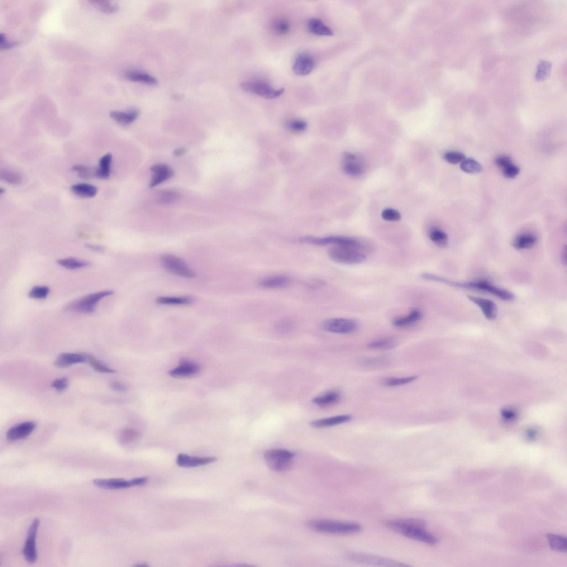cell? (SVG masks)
Masks as SVG:
<instances>
[{
    "instance_id": "1",
    "label": "cell",
    "mask_w": 567,
    "mask_h": 567,
    "mask_svg": "<svg viewBox=\"0 0 567 567\" xmlns=\"http://www.w3.org/2000/svg\"><path fill=\"white\" fill-rule=\"evenodd\" d=\"M426 522L417 518L403 519L388 521L385 526L411 539L430 545L437 544V538L426 530Z\"/></svg>"
},
{
    "instance_id": "2",
    "label": "cell",
    "mask_w": 567,
    "mask_h": 567,
    "mask_svg": "<svg viewBox=\"0 0 567 567\" xmlns=\"http://www.w3.org/2000/svg\"><path fill=\"white\" fill-rule=\"evenodd\" d=\"M307 525L313 531L329 534L351 535L363 530L360 524L355 522L313 520L308 521Z\"/></svg>"
},
{
    "instance_id": "3",
    "label": "cell",
    "mask_w": 567,
    "mask_h": 567,
    "mask_svg": "<svg viewBox=\"0 0 567 567\" xmlns=\"http://www.w3.org/2000/svg\"><path fill=\"white\" fill-rule=\"evenodd\" d=\"M330 258L336 263L355 265L363 263L366 255L359 247L350 246H333L328 251Z\"/></svg>"
},
{
    "instance_id": "4",
    "label": "cell",
    "mask_w": 567,
    "mask_h": 567,
    "mask_svg": "<svg viewBox=\"0 0 567 567\" xmlns=\"http://www.w3.org/2000/svg\"><path fill=\"white\" fill-rule=\"evenodd\" d=\"M113 293L112 290H105L90 294L70 303L66 307V309L68 311L77 313H93L102 299L111 296Z\"/></svg>"
},
{
    "instance_id": "5",
    "label": "cell",
    "mask_w": 567,
    "mask_h": 567,
    "mask_svg": "<svg viewBox=\"0 0 567 567\" xmlns=\"http://www.w3.org/2000/svg\"><path fill=\"white\" fill-rule=\"evenodd\" d=\"M294 456L293 452L284 449H270L264 453L266 465L270 469L276 472H283L289 469Z\"/></svg>"
},
{
    "instance_id": "6",
    "label": "cell",
    "mask_w": 567,
    "mask_h": 567,
    "mask_svg": "<svg viewBox=\"0 0 567 567\" xmlns=\"http://www.w3.org/2000/svg\"><path fill=\"white\" fill-rule=\"evenodd\" d=\"M347 559L352 562L363 565L380 567H409L392 559L381 556L366 554L363 552H351L347 555Z\"/></svg>"
},
{
    "instance_id": "7",
    "label": "cell",
    "mask_w": 567,
    "mask_h": 567,
    "mask_svg": "<svg viewBox=\"0 0 567 567\" xmlns=\"http://www.w3.org/2000/svg\"><path fill=\"white\" fill-rule=\"evenodd\" d=\"M241 88L247 92L268 99L278 98L284 92V88L275 89L269 83L261 80L246 81L241 83Z\"/></svg>"
},
{
    "instance_id": "8",
    "label": "cell",
    "mask_w": 567,
    "mask_h": 567,
    "mask_svg": "<svg viewBox=\"0 0 567 567\" xmlns=\"http://www.w3.org/2000/svg\"><path fill=\"white\" fill-rule=\"evenodd\" d=\"M457 288L472 289L481 290L495 295L504 301H512L514 299V295L510 292L499 288L491 284L487 281L479 280L470 282H459Z\"/></svg>"
},
{
    "instance_id": "9",
    "label": "cell",
    "mask_w": 567,
    "mask_h": 567,
    "mask_svg": "<svg viewBox=\"0 0 567 567\" xmlns=\"http://www.w3.org/2000/svg\"><path fill=\"white\" fill-rule=\"evenodd\" d=\"M163 267L170 273L187 278H193L194 271L185 262L172 254H164L161 257Z\"/></svg>"
},
{
    "instance_id": "10",
    "label": "cell",
    "mask_w": 567,
    "mask_h": 567,
    "mask_svg": "<svg viewBox=\"0 0 567 567\" xmlns=\"http://www.w3.org/2000/svg\"><path fill=\"white\" fill-rule=\"evenodd\" d=\"M301 243L316 246H350L360 247V243L354 238L342 236L325 237H305L299 240Z\"/></svg>"
},
{
    "instance_id": "11",
    "label": "cell",
    "mask_w": 567,
    "mask_h": 567,
    "mask_svg": "<svg viewBox=\"0 0 567 567\" xmlns=\"http://www.w3.org/2000/svg\"><path fill=\"white\" fill-rule=\"evenodd\" d=\"M358 327V323L356 321L346 318H329L322 323L323 330L339 334H348L354 332Z\"/></svg>"
},
{
    "instance_id": "12",
    "label": "cell",
    "mask_w": 567,
    "mask_h": 567,
    "mask_svg": "<svg viewBox=\"0 0 567 567\" xmlns=\"http://www.w3.org/2000/svg\"><path fill=\"white\" fill-rule=\"evenodd\" d=\"M146 477L138 478L129 481L122 479H95L93 483L97 487L104 489H122L141 486L147 483Z\"/></svg>"
},
{
    "instance_id": "13",
    "label": "cell",
    "mask_w": 567,
    "mask_h": 567,
    "mask_svg": "<svg viewBox=\"0 0 567 567\" xmlns=\"http://www.w3.org/2000/svg\"><path fill=\"white\" fill-rule=\"evenodd\" d=\"M40 523V520L38 518H35L32 522L23 550L24 557L30 564L34 563L37 559L36 541Z\"/></svg>"
},
{
    "instance_id": "14",
    "label": "cell",
    "mask_w": 567,
    "mask_h": 567,
    "mask_svg": "<svg viewBox=\"0 0 567 567\" xmlns=\"http://www.w3.org/2000/svg\"><path fill=\"white\" fill-rule=\"evenodd\" d=\"M344 164L342 168L344 172L352 177H358L364 173L365 169L363 162L354 154L345 152L343 156Z\"/></svg>"
},
{
    "instance_id": "15",
    "label": "cell",
    "mask_w": 567,
    "mask_h": 567,
    "mask_svg": "<svg viewBox=\"0 0 567 567\" xmlns=\"http://www.w3.org/2000/svg\"><path fill=\"white\" fill-rule=\"evenodd\" d=\"M36 424L33 422H25L18 424L9 428L7 432L8 441H16L25 439L35 430Z\"/></svg>"
},
{
    "instance_id": "16",
    "label": "cell",
    "mask_w": 567,
    "mask_h": 567,
    "mask_svg": "<svg viewBox=\"0 0 567 567\" xmlns=\"http://www.w3.org/2000/svg\"><path fill=\"white\" fill-rule=\"evenodd\" d=\"M315 62L309 54H300L295 59L293 64L294 73L298 75H307L315 68Z\"/></svg>"
},
{
    "instance_id": "17",
    "label": "cell",
    "mask_w": 567,
    "mask_h": 567,
    "mask_svg": "<svg viewBox=\"0 0 567 567\" xmlns=\"http://www.w3.org/2000/svg\"><path fill=\"white\" fill-rule=\"evenodd\" d=\"M150 170L152 175L150 188H154L156 186L166 182L174 176V171L170 166L164 164H158L152 166Z\"/></svg>"
},
{
    "instance_id": "18",
    "label": "cell",
    "mask_w": 567,
    "mask_h": 567,
    "mask_svg": "<svg viewBox=\"0 0 567 567\" xmlns=\"http://www.w3.org/2000/svg\"><path fill=\"white\" fill-rule=\"evenodd\" d=\"M467 298L480 308L484 316L488 320H493L497 318V306L492 300L471 295H467Z\"/></svg>"
},
{
    "instance_id": "19",
    "label": "cell",
    "mask_w": 567,
    "mask_h": 567,
    "mask_svg": "<svg viewBox=\"0 0 567 567\" xmlns=\"http://www.w3.org/2000/svg\"><path fill=\"white\" fill-rule=\"evenodd\" d=\"M216 460L217 458L214 457H199L180 454L178 456L177 460H176V463L179 466L184 467V468H193V467L211 464Z\"/></svg>"
},
{
    "instance_id": "20",
    "label": "cell",
    "mask_w": 567,
    "mask_h": 567,
    "mask_svg": "<svg viewBox=\"0 0 567 567\" xmlns=\"http://www.w3.org/2000/svg\"><path fill=\"white\" fill-rule=\"evenodd\" d=\"M87 362L86 355L63 353L57 357L55 365L59 368H66L75 364Z\"/></svg>"
},
{
    "instance_id": "21",
    "label": "cell",
    "mask_w": 567,
    "mask_h": 567,
    "mask_svg": "<svg viewBox=\"0 0 567 567\" xmlns=\"http://www.w3.org/2000/svg\"><path fill=\"white\" fill-rule=\"evenodd\" d=\"M199 371V366L192 362H185L177 368L171 370L169 375L174 378H188L197 374Z\"/></svg>"
},
{
    "instance_id": "22",
    "label": "cell",
    "mask_w": 567,
    "mask_h": 567,
    "mask_svg": "<svg viewBox=\"0 0 567 567\" xmlns=\"http://www.w3.org/2000/svg\"><path fill=\"white\" fill-rule=\"evenodd\" d=\"M422 317V311L418 309H414L407 315L394 319L393 325L398 328L408 327L420 321Z\"/></svg>"
},
{
    "instance_id": "23",
    "label": "cell",
    "mask_w": 567,
    "mask_h": 567,
    "mask_svg": "<svg viewBox=\"0 0 567 567\" xmlns=\"http://www.w3.org/2000/svg\"><path fill=\"white\" fill-rule=\"evenodd\" d=\"M352 419V417L350 415L338 416L314 421L311 423V425L316 428L330 427L347 423L351 421Z\"/></svg>"
},
{
    "instance_id": "24",
    "label": "cell",
    "mask_w": 567,
    "mask_h": 567,
    "mask_svg": "<svg viewBox=\"0 0 567 567\" xmlns=\"http://www.w3.org/2000/svg\"><path fill=\"white\" fill-rule=\"evenodd\" d=\"M290 283V279L284 275L269 276L260 280L259 285L265 289H279L285 287Z\"/></svg>"
},
{
    "instance_id": "25",
    "label": "cell",
    "mask_w": 567,
    "mask_h": 567,
    "mask_svg": "<svg viewBox=\"0 0 567 567\" xmlns=\"http://www.w3.org/2000/svg\"><path fill=\"white\" fill-rule=\"evenodd\" d=\"M139 115V111L137 109H132L127 112L113 111L110 114V116L114 121L123 126L130 125Z\"/></svg>"
},
{
    "instance_id": "26",
    "label": "cell",
    "mask_w": 567,
    "mask_h": 567,
    "mask_svg": "<svg viewBox=\"0 0 567 567\" xmlns=\"http://www.w3.org/2000/svg\"><path fill=\"white\" fill-rule=\"evenodd\" d=\"M308 28L310 32L318 36H330L333 32L320 19L313 18L310 19L308 23Z\"/></svg>"
},
{
    "instance_id": "27",
    "label": "cell",
    "mask_w": 567,
    "mask_h": 567,
    "mask_svg": "<svg viewBox=\"0 0 567 567\" xmlns=\"http://www.w3.org/2000/svg\"><path fill=\"white\" fill-rule=\"evenodd\" d=\"M71 190L76 196L83 198H92L96 196L98 189L88 184H75L71 187Z\"/></svg>"
},
{
    "instance_id": "28",
    "label": "cell",
    "mask_w": 567,
    "mask_h": 567,
    "mask_svg": "<svg viewBox=\"0 0 567 567\" xmlns=\"http://www.w3.org/2000/svg\"><path fill=\"white\" fill-rule=\"evenodd\" d=\"M125 78L133 81V82H140L149 85H156L158 81L152 76L141 71L136 70H127L123 74Z\"/></svg>"
},
{
    "instance_id": "29",
    "label": "cell",
    "mask_w": 567,
    "mask_h": 567,
    "mask_svg": "<svg viewBox=\"0 0 567 567\" xmlns=\"http://www.w3.org/2000/svg\"><path fill=\"white\" fill-rule=\"evenodd\" d=\"M537 242V237L530 233H525L517 236L513 242V246L516 249L527 250L534 247Z\"/></svg>"
},
{
    "instance_id": "30",
    "label": "cell",
    "mask_w": 567,
    "mask_h": 567,
    "mask_svg": "<svg viewBox=\"0 0 567 567\" xmlns=\"http://www.w3.org/2000/svg\"><path fill=\"white\" fill-rule=\"evenodd\" d=\"M111 154H107L102 157L99 162V168L96 171V177L101 179H107L110 177L112 161Z\"/></svg>"
},
{
    "instance_id": "31",
    "label": "cell",
    "mask_w": 567,
    "mask_h": 567,
    "mask_svg": "<svg viewBox=\"0 0 567 567\" xmlns=\"http://www.w3.org/2000/svg\"><path fill=\"white\" fill-rule=\"evenodd\" d=\"M341 398L339 393L336 391L328 392L313 400V402L319 407H326L339 402Z\"/></svg>"
},
{
    "instance_id": "32",
    "label": "cell",
    "mask_w": 567,
    "mask_h": 567,
    "mask_svg": "<svg viewBox=\"0 0 567 567\" xmlns=\"http://www.w3.org/2000/svg\"><path fill=\"white\" fill-rule=\"evenodd\" d=\"M156 302L160 305H167V306H184L192 303L193 299L189 297H160L156 299Z\"/></svg>"
},
{
    "instance_id": "33",
    "label": "cell",
    "mask_w": 567,
    "mask_h": 567,
    "mask_svg": "<svg viewBox=\"0 0 567 567\" xmlns=\"http://www.w3.org/2000/svg\"><path fill=\"white\" fill-rule=\"evenodd\" d=\"M548 542L553 550L566 552L567 550V540L566 537L555 534L547 535Z\"/></svg>"
},
{
    "instance_id": "34",
    "label": "cell",
    "mask_w": 567,
    "mask_h": 567,
    "mask_svg": "<svg viewBox=\"0 0 567 567\" xmlns=\"http://www.w3.org/2000/svg\"><path fill=\"white\" fill-rule=\"evenodd\" d=\"M57 263L69 270H75L86 267L90 263L87 261L74 258H66L57 260Z\"/></svg>"
},
{
    "instance_id": "35",
    "label": "cell",
    "mask_w": 567,
    "mask_h": 567,
    "mask_svg": "<svg viewBox=\"0 0 567 567\" xmlns=\"http://www.w3.org/2000/svg\"><path fill=\"white\" fill-rule=\"evenodd\" d=\"M397 346V342L390 338H384L376 340L369 343V349L375 350H389L394 349Z\"/></svg>"
},
{
    "instance_id": "36",
    "label": "cell",
    "mask_w": 567,
    "mask_h": 567,
    "mask_svg": "<svg viewBox=\"0 0 567 567\" xmlns=\"http://www.w3.org/2000/svg\"><path fill=\"white\" fill-rule=\"evenodd\" d=\"M552 68V64L548 61H541L537 66L535 78L538 82H542L546 80L550 74Z\"/></svg>"
},
{
    "instance_id": "37",
    "label": "cell",
    "mask_w": 567,
    "mask_h": 567,
    "mask_svg": "<svg viewBox=\"0 0 567 567\" xmlns=\"http://www.w3.org/2000/svg\"><path fill=\"white\" fill-rule=\"evenodd\" d=\"M431 241L438 247L445 248L448 244V237L439 229H433L430 233Z\"/></svg>"
},
{
    "instance_id": "38",
    "label": "cell",
    "mask_w": 567,
    "mask_h": 567,
    "mask_svg": "<svg viewBox=\"0 0 567 567\" xmlns=\"http://www.w3.org/2000/svg\"><path fill=\"white\" fill-rule=\"evenodd\" d=\"M0 176L4 182L12 185L20 184L22 181L21 174L11 170H2L0 173Z\"/></svg>"
},
{
    "instance_id": "39",
    "label": "cell",
    "mask_w": 567,
    "mask_h": 567,
    "mask_svg": "<svg viewBox=\"0 0 567 567\" xmlns=\"http://www.w3.org/2000/svg\"><path fill=\"white\" fill-rule=\"evenodd\" d=\"M460 168L464 172L468 174H477L482 170V166L475 160L465 159L460 165Z\"/></svg>"
},
{
    "instance_id": "40",
    "label": "cell",
    "mask_w": 567,
    "mask_h": 567,
    "mask_svg": "<svg viewBox=\"0 0 567 567\" xmlns=\"http://www.w3.org/2000/svg\"><path fill=\"white\" fill-rule=\"evenodd\" d=\"M86 356L87 362H88L95 371L98 372V373L104 374H113L116 373V371L115 370L109 368V367L94 358L93 356L87 355Z\"/></svg>"
},
{
    "instance_id": "41",
    "label": "cell",
    "mask_w": 567,
    "mask_h": 567,
    "mask_svg": "<svg viewBox=\"0 0 567 567\" xmlns=\"http://www.w3.org/2000/svg\"><path fill=\"white\" fill-rule=\"evenodd\" d=\"M417 376H409L406 378H392L386 379L384 381V384L388 387H397L412 383L417 379Z\"/></svg>"
},
{
    "instance_id": "42",
    "label": "cell",
    "mask_w": 567,
    "mask_h": 567,
    "mask_svg": "<svg viewBox=\"0 0 567 567\" xmlns=\"http://www.w3.org/2000/svg\"><path fill=\"white\" fill-rule=\"evenodd\" d=\"M72 170L77 173L80 178L84 179H89L96 177L97 169L89 168V167L77 165L73 166Z\"/></svg>"
},
{
    "instance_id": "43",
    "label": "cell",
    "mask_w": 567,
    "mask_h": 567,
    "mask_svg": "<svg viewBox=\"0 0 567 567\" xmlns=\"http://www.w3.org/2000/svg\"><path fill=\"white\" fill-rule=\"evenodd\" d=\"M93 6L100 10L107 13L116 12L119 9L117 4L105 1H91L89 2Z\"/></svg>"
},
{
    "instance_id": "44",
    "label": "cell",
    "mask_w": 567,
    "mask_h": 567,
    "mask_svg": "<svg viewBox=\"0 0 567 567\" xmlns=\"http://www.w3.org/2000/svg\"><path fill=\"white\" fill-rule=\"evenodd\" d=\"M50 289L46 286H36L30 290L28 296L35 299H45L49 295Z\"/></svg>"
},
{
    "instance_id": "45",
    "label": "cell",
    "mask_w": 567,
    "mask_h": 567,
    "mask_svg": "<svg viewBox=\"0 0 567 567\" xmlns=\"http://www.w3.org/2000/svg\"><path fill=\"white\" fill-rule=\"evenodd\" d=\"M290 29V24L285 19H278V20L275 21L273 24V30L277 35H284L287 34Z\"/></svg>"
},
{
    "instance_id": "46",
    "label": "cell",
    "mask_w": 567,
    "mask_h": 567,
    "mask_svg": "<svg viewBox=\"0 0 567 567\" xmlns=\"http://www.w3.org/2000/svg\"><path fill=\"white\" fill-rule=\"evenodd\" d=\"M307 123L300 119H295L287 123V127L290 131L295 133L302 132L306 130Z\"/></svg>"
},
{
    "instance_id": "47",
    "label": "cell",
    "mask_w": 567,
    "mask_h": 567,
    "mask_svg": "<svg viewBox=\"0 0 567 567\" xmlns=\"http://www.w3.org/2000/svg\"><path fill=\"white\" fill-rule=\"evenodd\" d=\"M180 196V194L174 190H165V191L160 193L159 201L163 203H172L177 201Z\"/></svg>"
},
{
    "instance_id": "48",
    "label": "cell",
    "mask_w": 567,
    "mask_h": 567,
    "mask_svg": "<svg viewBox=\"0 0 567 567\" xmlns=\"http://www.w3.org/2000/svg\"><path fill=\"white\" fill-rule=\"evenodd\" d=\"M444 159L447 163L451 164H457L462 163L465 159V156L461 152L450 151L446 152L444 156Z\"/></svg>"
},
{
    "instance_id": "49",
    "label": "cell",
    "mask_w": 567,
    "mask_h": 567,
    "mask_svg": "<svg viewBox=\"0 0 567 567\" xmlns=\"http://www.w3.org/2000/svg\"><path fill=\"white\" fill-rule=\"evenodd\" d=\"M382 217L386 221H397L401 220V213L394 209L387 208L382 212Z\"/></svg>"
},
{
    "instance_id": "50",
    "label": "cell",
    "mask_w": 567,
    "mask_h": 567,
    "mask_svg": "<svg viewBox=\"0 0 567 567\" xmlns=\"http://www.w3.org/2000/svg\"><path fill=\"white\" fill-rule=\"evenodd\" d=\"M520 173V169L512 164H509L503 169V174L508 179H513Z\"/></svg>"
},
{
    "instance_id": "51",
    "label": "cell",
    "mask_w": 567,
    "mask_h": 567,
    "mask_svg": "<svg viewBox=\"0 0 567 567\" xmlns=\"http://www.w3.org/2000/svg\"><path fill=\"white\" fill-rule=\"evenodd\" d=\"M137 436V432L130 429H126L122 431L121 434V440L124 442L131 441L136 439Z\"/></svg>"
},
{
    "instance_id": "52",
    "label": "cell",
    "mask_w": 567,
    "mask_h": 567,
    "mask_svg": "<svg viewBox=\"0 0 567 567\" xmlns=\"http://www.w3.org/2000/svg\"><path fill=\"white\" fill-rule=\"evenodd\" d=\"M69 384L68 379L66 378H57L52 383V387L58 390L63 391L68 387Z\"/></svg>"
},
{
    "instance_id": "53",
    "label": "cell",
    "mask_w": 567,
    "mask_h": 567,
    "mask_svg": "<svg viewBox=\"0 0 567 567\" xmlns=\"http://www.w3.org/2000/svg\"><path fill=\"white\" fill-rule=\"evenodd\" d=\"M17 43L13 41H8L5 36L1 33L0 35V47L2 50H6L11 49V48L16 46Z\"/></svg>"
},
{
    "instance_id": "54",
    "label": "cell",
    "mask_w": 567,
    "mask_h": 567,
    "mask_svg": "<svg viewBox=\"0 0 567 567\" xmlns=\"http://www.w3.org/2000/svg\"><path fill=\"white\" fill-rule=\"evenodd\" d=\"M495 164H496L499 168H501L503 169L505 167L512 164V161L509 157L502 156L498 157V158L495 160Z\"/></svg>"
},
{
    "instance_id": "55",
    "label": "cell",
    "mask_w": 567,
    "mask_h": 567,
    "mask_svg": "<svg viewBox=\"0 0 567 567\" xmlns=\"http://www.w3.org/2000/svg\"><path fill=\"white\" fill-rule=\"evenodd\" d=\"M111 385L112 389L118 392H126L127 389L126 384L118 381H113Z\"/></svg>"
},
{
    "instance_id": "56",
    "label": "cell",
    "mask_w": 567,
    "mask_h": 567,
    "mask_svg": "<svg viewBox=\"0 0 567 567\" xmlns=\"http://www.w3.org/2000/svg\"><path fill=\"white\" fill-rule=\"evenodd\" d=\"M187 150L184 147L176 149L174 151V155L176 157H180L187 153Z\"/></svg>"
},
{
    "instance_id": "57",
    "label": "cell",
    "mask_w": 567,
    "mask_h": 567,
    "mask_svg": "<svg viewBox=\"0 0 567 567\" xmlns=\"http://www.w3.org/2000/svg\"><path fill=\"white\" fill-rule=\"evenodd\" d=\"M87 247L88 248V249H89L90 250H92L93 251H97L98 252H102L103 251V248L101 247V246H99L88 245L87 246Z\"/></svg>"
},
{
    "instance_id": "58",
    "label": "cell",
    "mask_w": 567,
    "mask_h": 567,
    "mask_svg": "<svg viewBox=\"0 0 567 567\" xmlns=\"http://www.w3.org/2000/svg\"><path fill=\"white\" fill-rule=\"evenodd\" d=\"M562 261L565 264L567 263V247L565 246L562 253Z\"/></svg>"
}]
</instances>
